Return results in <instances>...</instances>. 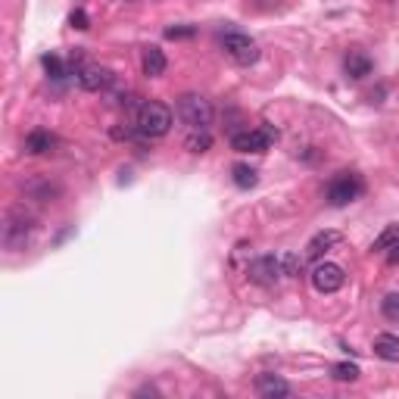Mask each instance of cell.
Returning <instances> with one entry per match:
<instances>
[{"label": "cell", "mask_w": 399, "mask_h": 399, "mask_svg": "<svg viewBox=\"0 0 399 399\" xmlns=\"http://www.w3.org/2000/svg\"><path fill=\"white\" fill-rule=\"evenodd\" d=\"M135 125H137L140 140L162 137V135H169V128H172V109L166 103H156V100H150V103H140Z\"/></svg>", "instance_id": "obj_1"}, {"label": "cell", "mask_w": 399, "mask_h": 399, "mask_svg": "<svg viewBox=\"0 0 399 399\" xmlns=\"http://www.w3.org/2000/svg\"><path fill=\"white\" fill-rule=\"evenodd\" d=\"M175 116L181 119L187 128H209L213 125V103L203 94H181L175 100Z\"/></svg>", "instance_id": "obj_2"}, {"label": "cell", "mask_w": 399, "mask_h": 399, "mask_svg": "<svg viewBox=\"0 0 399 399\" xmlns=\"http://www.w3.org/2000/svg\"><path fill=\"white\" fill-rule=\"evenodd\" d=\"M31 231H35V215L26 213V206H13L6 213L4 225V247L6 249H26Z\"/></svg>", "instance_id": "obj_3"}, {"label": "cell", "mask_w": 399, "mask_h": 399, "mask_svg": "<svg viewBox=\"0 0 399 399\" xmlns=\"http://www.w3.org/2000/svg\"><path fill=\"white\" fill-rule=\"evenodd\" d=\"M362 191H365L362 178L353 175V172H340V175L334 178L331 184H327L325 197H327L331 206H347V203H353V200L362 197Z\"/></svg>", "instance_id": "obj_4"}, {"label": "cell", "mask_w": 399, "mask_h": 399, "mask_svg": "<svg viewBox=\"0 0 399 399\" xmlns=\"http://www.w3.org/2000/svg\"><path fill=\"white\" fill-rule=\"evenodd\" d=\"M278 131L269 128V125H262V128H247V131H237V135L231 137V147L237 153H265L271 144H275Z\"/></svg>", "instance_id": "obj_5"}, {"label": "cell", "mask_w": 399, "mask_h": 399, "mask_svg": "<svg viewBox=\"0 0 399 399\" xmlns=\"http://www.w3.org/2000/svg\"><path fill=\"white\" fill-rule=\"evenodd\" d=\"M222 50L228 53L237 66H253V62L259 60V47H256V41L253 38H247V35H240V31H228V35H222Z\"/></svg>", "instance_id": "obj_6"}, {"label": "cell", "mask_w": 399, "mask_h": 399, "mask_svg": "<svg viewBox=\"0 0 399 399\" xmlns=\"http://www.w3.org/2000/svg\"><path fill=\"white\" fill-rule=\"evenodd\" d=\"M247 275L253 284H262V287L278 284V281L284 278V271H281V256H259V259H253Z\"/></svg>", "instance_id": "obj_7"}, {"label": "cell", "mask_w": 399, "mask_h": 399, "mask_svg": "<svg viewBox=\"0 0 399 399\" xmlns=\"http://www.w3.org/2000/svg\"><path fill=\"white\" fill-rule=\"evenodd\" d=\"M343 281H347V275H343V269L337 262H318L312 269V287L318 293H337L343 287Z\"/></svg>", "instance_id": "obj_8"}, {"label": "cell", "mask_w": 399, "mask_h": 399, "mask_svg": "<svg viewBox=\"0 0 399 399\" xmlns=\"http://www.w3.org/2000/svg\"><path fill=\"white\" fill-rule=\"evenodd\" d=\"M116 82V75L109 72V69H103V66H84L82 72H78V84H82L84 91H106L109 84Z\"/></svg>", "instance_id": "obj_9"}, {"label": "cell", "mask_w": 399, "mask_h": 399, "mask_svg": "<svg viewBox=\"0 0 399 399\" xmlns=\"http://www.w3.org/2000/svg\"><path fill=\"white\" fill-rule=\"evenodd\" d=\"M340 240H343L340 231H318L315 237L309 240V247H306V259H322L327 249H334Z\"/></svg>", "instance_id": "obj_10"}, {"label": "cell", "mask_w": 399, "mask_h": 399, "mask_svg": "<svg viewBox=\"0 0 399 399\" xmlns=\"http://www.w3.org/2000/svg\"><path fill=\"white\" fill-rule=\"evenodd\" d=\"M256 393L265 399H275V396H291V384L281 381L278 374H259L256 378Z\"/></svg>", "instance_id": "obj_11"}, {"label": "cell", "mask_w": 399, "mask_h": 399, "mask_svg": "<svg viewBox=\"0 0 399 399\" xmlns=\"http://www.w3.org/2000/svg\"><path fill=\"white\" fill-rule=\"evenodd\" d=\"M140 66H144V75L150 78H159L162 72H166V53L159 50V47H144V57H140Z\"/></svg>", "instance_id": "obj_12"}, {"label": "cell", "mask_w": 399, "mask_h": 399, "mask_svg": "<svg viewBox=\"0 0 399 399\" xmlns=\"http://www.w3.org/2000/svg\"><path fill=\"white\" fill-rule=\"evenodd\" d=\"M343 66H347V75L356 78V82L359 78H365V75H371V57L365 50H349Z\"/></svg>", "instance_id": "obj_13"}, {"label": "cell", "mask_w": 399, "mask_h": 399, "mask_svg": "<svg viewBox=\"0 0 399 399\" xmlns=\"http://www.w3.org/2000/svg\"><path fill=\"white\" fill-rule=\"evenodd\" d=\"M374 356L384 362H399V337L396 334H378L374 337Z\"/></svg>", "instance_id": "obj_14"}, {"label": "cell", "mask_w": 399, "mask_h": 399, "mask_svg": "<svg viewBox=\"0 0 399 399\" xmlns=\"http://www.w3.org/2000/svg\"><path fill=\"white\" fill-rule=\"evenodd\" d=\"M53 144H57V137H53L50 131H41V128H35V131H31V135L26 137V150H28V153H35V156L50 153V150H53Z\"/></svg>", "instance_id": "obj_15"}, {"label": "cell", "mask_w": 399, "mask_h": 399, "mask_svg": "<svg viewBox=\"0 0 399 399\" xmlns=\"http://www.w3.org/2000/svg\"><path fill=\"white\" fill-rule=\"evenodd\" d=\"M184 147L191 153H206L209 147H213V135H209V128H193L191 135L184 137Z\"/></svg>", "instance_id": "obj_16"}, {"label": "cell", "mask_w": 399, "mask_h": 399, "mask_svg": "<svg viewBox=\"0 0 399 399\" xmlns=\"http://www.w3.org/2000/svg\"><path fill=\"white\" fill-rule=\"evenodd\" d=\"M231 175H234V184L244 187V191H249V187H256V181H259V172L249 169V166H244V162H237V166L231 169Z\"/></svg>", "instance_id": "obj_17"}, {"label": "cell", "mask_w": 399, "mask_h": 399, "mask_svg": "<svg viewBox=\"0 0 399 399\" xmlns=\"http://www.w3.org/2000/svg\"><path fill=\"white\" fill-rule=\"evenodd\" d=\"M399 244V225H390L387 231H381V237L371 244V253H384V249Z\"/></svg>", "instance_id": "obj_18"}, {"label": "cell", "mask_w": 399, "mask_h": 399, "mask_svg": "<svg viewBox=\"0 0 399 399\" xmlns=\"http://www.w3.org/2000/svg\"><path fill=\"white\" fill-rule=\"evenodd\" d=\"M281 271H284V278H300V271H303V256L284 253V256H281Z\"/></svg>", "instance_id": "obj_19"}, {"label": "cell", "mask_w": 399, "mask_h": 399, "mask_svg": "<svg viewBox=\"0 0 399 399\" xmlns=\"http://www.w3.org/2000/svg\"><path fill=\"white\" fill-rule=\"evenodd\" d=\"M331 374H334V381H359V365H349V362H337L331 369Z\"/></svg>", "instance_id": "obj_20"}, {"label": "cell", "mask_w": 399, "mask_h": 399, "mask_svg": "<svg viewBox=\"0 0 399 399\" xmlns=\"http://www.w3.org/2000/svg\"><path fill=\"white\" fill-rule=\"evenodd\" d=\"M381 312H384L387 322H399V293H387L381 300Z\"/></svg>", "instance_id": "obj_21"}, {"label": "cell", "mask_w": 399, "mask_h": 399, "mask_svg": "<svg viewBox=\"0 0 399 399\" xmlns=\"http://www.w3.org/2000/svg\"><path fill=\"white\" fill-rule=\"evenodd\" d=\"M44 62V69L50 72V78H66L69 72H66V66H62V60L57 57V53H47V57L41 60Z\"/></svg>", "instance_id": "obj_22"}, {"label": "cell", "mask_w": 399, "mask_h": 399, "mask_svg": "<svg viewBox=\"0 0 399 399\" xmlns=\"http://www.w3.org/2000/svg\"><path fill=\"white\" fill-rule=\"evenodd\" d=\"M69 22H72V28H78V31L91 28V19H88V13H84V10H72V16H69Z\"/></svg>", "instance_id": "obj_23"}, {"label": "cell", "mask_w": 399, "mask_h": 399, "mask_svg": "<svg viewBox=\"0 0 399 399\" xmlns=\"http://www.w3.org/2000/svg\"><path fill=\"white\" fill-rule=\"evenodd\" d=\"M193 31H197V28H191V26H187V28H169L166 38H172V41H175V38H193Z\"/></svg>", "instance_id": "obj_24"}, {"label": "cell", "mask_w": 399, "mask_h": 399, "mask_svg": "<svg viewBox=\"0 0 399 399\" xmlns=\"http://www.w3.org/2000/svg\"><path fill=\"white\" fill-rule=\"evenodd\" d=\"M387 262H390V265H396V262H399V244L387 249Z\"/></svg>", "instance_id": "obj_25"}]
</instances>
